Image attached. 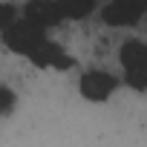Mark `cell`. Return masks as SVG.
I'll return each mask as SVG.
<instances>
[{"label":"cell","instance_id":"cell-3","mask_svg":"<svg viewBox=\"0 0 147 147\" xmlns=\"http://www.w3.org/2000/svg\"><path fill=\"white\" fill-rule=\"evenodd\" d=\"M147 15V0H107L101 20L107 26H136Z\"/></svg>","mask_w":147,"mask_h":147},{"label":"cell","instance_id":"cell-5","mask_svg":"<svg viewBox=\"0 0 147 147\" xmlns=\"http://www.w3.org/2000/svg\"><path fill=\"white\" fill-rule=\"evenodd\" d=\"M29 61H32L38 69H61V72L75 66V58H72V55H69L61 43H55V40H49V38L32 49Z\"/></svg>","mask_w":147,"mask_h":147},{"label":"cell","instance_id":"cell-9","mask_svg":"<svg viewBox=\"0 0 147 147\" xmlns=\"http://www.w3.org/2000/svg\"><path fill=\"white\" fill-rule=\"evenodd\" d=\"M0 15H3V29L15 23V6H12V3H3V6H0Z\"/></svg>","mask_w":147,"mask_h":147},{"label":"cell","instance_id":"cell-2","mask_svg":"<svg viewBox=\"0 0 147 147\" xmlns=\"http://www.w3.org/2000/svg\"><path fill=\"white\" fill-rule=\"evenodd\" d=\"M46 40V29L43 26H38V23H32V20H26V18H18L12 26H6L3 29V43H6V49H12V52H18V55H32V49L38 46V43H43Z\"/></svg>","mask_w":147,"mask_h":147},{"label":"cell","instance_id":"cell-6","mask_svg":"<svg viewBox=\"0 0 147 147\" xmlns=\"http://www.w3.org/2000/svg\"><path fill=\"white\" fill-rule=\"evenodd\" d=\"M23 18L38 23V26H43V29H52L61 20H66L61 0H29V3L23 6Z\"/></svg>","mask_w":147,"mask_h":147},{"label":"cell","instance_id":"cell-7","mask_svg":"<svg viewBox=\"0 0 147 147\" xmlns=\"http://www.w3.org/2000/svg\"><path fill=\"white\" fill-rule=\"evenodd\" d=\"M98 3H101V0H61L63 15H66L69 20H81V18H87Z\"/></svg>","mask_w":147,"mask_h":147},{"label":"cell","instance_id":"cell-4","mask_svg":"<svg viewBox=\"0 0 147 147\" xmlns=\"http://www.w3.org/2000/svg\"><path fill=\"white\" fill-rule=\"evenodd\" d=\"M78 90H81V95L87 101L101 104V101H107L118 90V78L110 75V72H104V69H87L81 75V81H78Z\"/></svg>","mask_w":147,"mask_h":147},{"label":"cell","instance_id":"cell-1","mask_svg":"<svg viewBox=\"0 0 147 147\" xmlns=\"http://www.w3.org/2000/svg\"><path fill=\"white\" fill-rule=\"evenodd\" d=\"M118 61L124 69V84L136 92H147V43L133 38L118 49Z\"/></svg>","mask_w":147,"mask_h":147},{"label":"cell","instance_id":"cell-8","mask_svg":"<svg viewBox=\"0 0 147 147\" xmlns=\"http://www.w3.org/2000/svg\"><path fill=\"white\" fill-rule=\"evenodd\" d=\"M15 92H12V87H3L0 90V115H9L12 110H15Z\"/></svg>","mask_w":147,"mask_h":147}]
</instances>
